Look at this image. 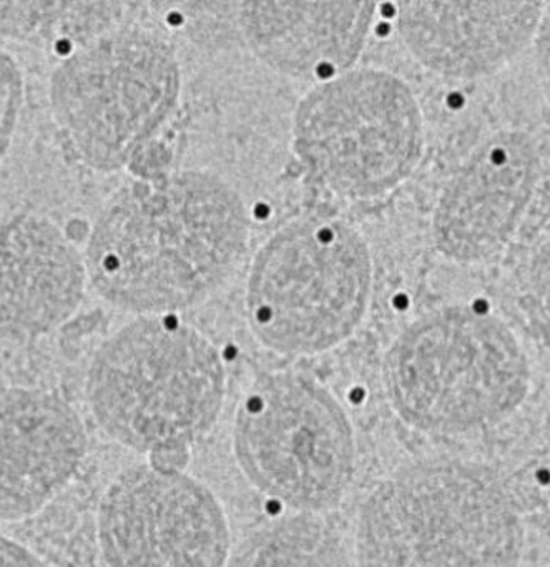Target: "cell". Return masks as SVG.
I'll list each match as a JSON object with an SVG mask.
<instances>
[{"label":"cell","mask_w":550,"mask_h":567,"mask_svg":"<svg viewBox=\"0 0 550 567\" xmlns=\"http://www.w3.org/2000/svg\"><path fill=\"white\" fill-rule=\"evenodd\" d=\"M294 145L318 184L346 197H376L416 168L423 114L401 79L381 71L347 72L301 102Z\"/></svg>","instance_id":"ba28073f"},{"label":"cell","mask_w":550,"mask_h":567,"mask_svg":"<svg viewBox=\"0 0 550 567\" xmlns=\"http://www.w3.org/2000/svg\"><path fill=\"white\" fill-rule=\"evenodd\" d=\"M0 567H52L18 540L0 534Z\"/></svg>","instance_id":"d6986e66"},{"label":"cell","mask_w":550,"mask_h":567,"mask_svg":"<svg viewBox=\"0 0 550 567\" xmlns=\"http://www.w3.org/2000/svg\"><path fill=\"white\" fill-rule=\"evenodd\" d=\"M227 567H356L340 530L318 513H298L255 530Z\"/></svg>","instance_id":"9a60e30c"},{"label":"cell","mask_w":550,"mask_h":567,"mask_svg":"<svg viewBox=\"0 0 550 567\" xmlns=\"http://www.w3.org/2000/svg\"><path fill=\"white\" fill-rule=\"evenodd\" d=\"M371 22L367 2H253L243 12L253 51L293 75L331 74L353 64Z\"/></svg>","instance_id":"5bb4252c"},{"label":"cell","mask_w":550,"mask_h":567,"mask_svg":"<svg viewBox=\"0 0 550 567\" xmlns=\"http://www.w3.org/2000/svg\"><path fill=\"white\" fill-rule=\"evenodd\" d=\"M87 446L81 414L61 394L0 390V520L44 511L74 480Z\"/></svg>","instance_id":"8fae6325"},{"label":"cell","mask_w":550,"mask_h":567,"mask_svg":"<svg viewBox=\"0 0 550 567\" xmlns=\"http://www.w3.org/2000/svg\"><path fill=\"white\" fill-rule=\"evenodd\" d=\"M549 496H550V489H549Z\"/></svg>","instance_id":"ffe728a7"},{"label":"cell","mask_w":550,"mask_h":567,"mask_svg":"<svg viewBox=\"0 0 550 567\" xmlns=\"http://www.w3.org/2000/svg\"><path fill=\"white\" fill-rule=\"evenodd\" d=\"M539 178V152L526 132L492 135L444 187L434 212L436 247L459 264L492 260L512 241Z\"/></svg>","instance_id":"30bf717a"},{"label":"cell","mask_w":550,"mask_h":567,"mask_svg":"<svg viewBox=\"0 0 550 567\" xmlns=\"http://www.w3.org/2000/svg\"><path fill=\"white\" fill-rule=\"evenodd\" d=\"M384 383L414 430L459 434L512 413L529 393L526 348L494 315L470 307L430 311L399 334Z\"/></svg>","instance_id":"277c9868"},{"label":"cell","mask_w":550,"mask_h":567,"mask_svg":"<svg viewBox=\"0 0 550 567\" xmlns=\"http://www.w3.org/2000/svg\"><path fill=\"white\" fill-rule=\"evenodd\" d=\"M516 305L533 354L550 374V234L537 241L520 265Z\"/></svg>","instance_id":"2e32d148"},{"label":"cell","mask_w":550,"mask_h":567,"mask_svg":"<svg viewBox=\"0 0 550 567\" xmlns=\"http://www.w3.org/2000/svg\"><path fill=\"white\" fill-rule=\"evenodd\" d=\"M523 529L499 477L434 457L394 471L361 504L356 567H517Z\"/></svg>","instance_id":"7a4b0ae2"},{"label":"cell","mask_w":550,"mask_h":567,"mask_svg":"<svg viewBox=\"0 0 550 567\" xmlns=\"http://www.w3.org/2000/svg\"><path fill=\"white\" fill-rule=\"evenodd\" d=\"M87 284L84 255L52 218L0 210V340L58 330L81 307Z\"/></svg>","instance_id":"7c38bea8"},{"label":"cell","mask_w":550,"mask_h":567,"mask_svg":"<svg viewBox=\"0 0 550 567\" xmlns=\"http://www.w3.org/2000/svg\"><path fill=\"white\" fill-rule=\"evenodd\" d=\"M97 536L107 567H227L224 507L181 471L138 464L105 489Z\"/></svg>","instance_id":"9c48e42d"},{"label":"cell","mask_w":550,"mask_h":567,"mask_svg":"<svg viewBox=\"0 0 550 567\" xmlns=\"http://www.w3.org/2000/svg\"><path fill=\"white\" fill-rule=\"evenodd\" d=\"M540 2H404L397 29L411 54L437 74L484 79L532 48Z\"/></svg>","instance_id":"4fadbf2b"},{"label":"cell","mask_w":550,"mask_h":567,"mask_svg":"<svg viewBox=\"0 0 550 567\" xmlns=\"http://www.w3.org/2000/svg\"><path fill=\"white\" fill-rule=\"evenodd\" d=\"M243 204L201 172L122 188L98 214L85 248L89 284L114 307L158 317L214 293L247 245Z\"/></svg>","instance_id":"6da1fadb"},{"label":"cell","mask_w":550,"mask_h":567,"mask_svg":"<svg viewBox=\"0 0 550 567\" xmlns=\"http://www.w3.org/2000/svg\"><path fill=\"white\" fill-rule=\"evenodd\" d=\"M25 78L21 62L0 49V165L11 152L24 111Z\"/></svg>","instance_id":"e0dca14e"},{"label":"cell","mask_w":550,"mask_h":567,"mask_svg":"<svg viewBox=\"0 0 550 567\" xmlns=\"http://www.w3.org/2000/svg\"><path fill=\"white\" fill-rule=\"evenodd\" d=\"M370 285V254L350 225L321 215L297 218L255 260L248 281L251 324L281 353L328 350L360 323Z\"/></svg>","instance_id":"8992f818"},{"label":"cell","mask_w":550,"mask_h":567,"mask_svg":"<svg viewBox=\"0 0 550 567\" xmlns=\"http://www.w3.org/2000/svg\"><path fill=\"white\" fill-rule=\"evenodd\" d=\"M550 567V566H549Z\"/></svg>","instance_id":"44dd1931"},{"label":"cell","mask_w":550,"mask_h":567,"mask_svg":"<svg viewBox=\"0 0 550 567\" xmlns=\"http://www.w3.org/2000/svg\"><path fill=\"white\" fill-rule=\"evenodd\" d=\"M532 51L537 81H539L540 91L550 107V4H546L543 8L536 38H533Z\"/></svg>","instance_id":"ac0fdd59"},{"label":"cell","mask_w":550,"mask_h":567,"mask_svg":"<svg viewBox=\"0 0 550 567\" xmlns=\"http://www.w3.org/2000/svg\"><path fill=\"white\" fill-rule=\"evenodd\" d=\"M85 394L101 430L125 447L185 451L220 416L224 361L194 328L165 315L138 318L95 351Z\"/></svg>","instance_id":"3957f363"},{"label":"cell","mask_w":550,"mask_h":567,"mask_svg":"<svg viewBox=\"0 0 550 567\" xmlns=\"http://www.w3.org/2000/svg\"><path fill=\"white\" fill-rule=\"evenodd\" d=\"M180 89L170 45L117 29L62 55L49 82L52 117L79 161L98 172L134 164L165 124Z\"/></svg>","instance_id":"5b68a950"},{"label":"cell","mask_w":550,"mask_h":567,"mask_svg":"<svg viewBox=\"0 0 550 567\" xmlns=\"http://www.w3.org/2000/svg\"><path fill=\"white\" fill-rule=\"evenodd\" d=\"M235 456L261 493L300 513L336 506L356 470V441L340 401L300 374H273L245 396Z\"/></svg>","instance_id":"52a82bcc"}]
</instances>
